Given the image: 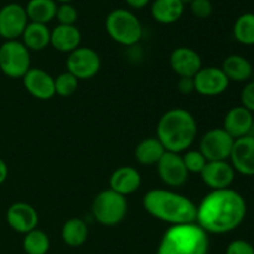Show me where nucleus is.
I'll use <instances>...</instances> for the list:
<instances>
[{"label":"nucleus","mask_w":254,"mask_h":254,"mask_svg":"<svg viewBox=\"0 0 254 254\" xmlns=\"http://www.w3.org/2000/svg\"><path fill=\"white\" fill-rule=\"evenodd\" d=\"M88 226L82 218L72 217L64 223L61 230V237L64 245L72 248L83 246L88 240Z\"/></svg>","instance_id":"nucleus-24"},{"label":"nucleus","mask_w":254,"mask_h":254,"mask_svg":"<svg viewBox=\"0 0 254 254\" xmlns=\"http://www.w3.org/2000/svg\"><path fill=\"white\" fill-rule=\"evenodd\" d=\"M160 180L170 188H180L189 180V175L180 154L165 151L156 164Z\"/></svg>","instance_id":"nucleus-12"},{"label":"nucleus","mask_w":254,"mask_h":254,"mask_svg":"<svg viewBox=\"0 0 254 254\" xmlns=\"http://www.w3.org/2000/svg\"><path fill=\"white\" fill-rule=\"evenodd\" d=\"M170 67L179 78L189 77L193 78L197 72L202 68V59L200 54L191 47L180 46L173 50L170 55Z\"/></svg>","instance_id":"nucleus-13"},{"label":"nucleus","mask_w":254,"mask_h":254,"mask_svg":"<svg viewBox=\"0 0 254 254\" xmlns=\"http://www.w3.org/2000/svg\"><path fill=\"white\" fill-rule=\"evenodd\" d=\"M104 26L108 36L122 46H134L143 37L140 20L133 11L123 7L109 11Z\"/></svg>","instance_id":"nucleus-5"},{"label":"nucleus","mask_w":254,"mask_h":254,"mask_svg":"<svg viewBox=\"0 0 254 254\" xmlns=\"http://www.w3.org/2000/svg\"><path fill=\"white\" fill-rule=\"evenodd\" d=\"M81 41L82 34L76 25L57 24L51 30L50 45L62 54H71L81 46Z\"/></svg>","instance_id":"nucleus-20"},{"label":"nucleus","mask_w":254,"mask_h":254,"mask_svg":"<svg viewBox=\"0 0 254 254\" xmlns=\"http://www.w3.org/2000/svg\"><path fill=\"white\" fill-rule=\"evenodd\" d=\"M195 92L203 97H217L225 93L231 82L221 67H202L193 77Z\"/></svg>","instance_id":"nucleus-11"},{"label":"nucleus","mask_w":254,"mask_h":254,"mask_svg":"<svg viewBox=\"0 0 254 254\" xmlns=\"http://www.w3.org/2000/svg\"><path fill=\"white\" fill-rule=\"evenodd\" d=\"M6 222L15 232L26 235L30 231L37 228L39 213L30 203L15 202L7 208Z\"/></svg>","instance_id":"nucleus-16"},{"label":"nucleus","mask_w":254,"mask_h":254,"mask_svg":"<svg viewBox=\"0 0 254 254\" xmlns=\"http://www.w3.org/2000/svg\"><path fill=\"white\" fill-rule=\"evenodd\" d=\"M235 139L223 128H215L203 134L198 150L207 161L228 160L231 156Z\"/></svg>","instance_id":"nucleus-9"},{"label":"nucleus","mask_w":254,"mask_h":254,"mask_svg":"<svg viewBox=\"0 0 254 254\" xmlns=\"http://www.w3.org/2000/svg\"><path fill=\"white\" fill-rule=\"evenodd\" d=\"M55 1H56L57 4H71L74 0H55Z\"/></svg>","instance_id":"nucleus-38"},{"label":"nucleus","mask_w":254,"mask_h":254,"mask_svg":"<svg viewBox=\"0 0 254 254\" xmlns=\"http://www.w3.org/2000/svg\"><path fill=\"white\" fill-rule=\"evenodd\" d=\"M200 175L203 184L211 190H223L231 188L235 181L236 171L228 160L207 161Z\"/></svg>","instance_id":"nucleus-14"},{"label":"nucleus","mask_w":254,"mask_h":254,"mask_svg":"<svg viewBox=\"0 0 254 254\" xmlns=\"http://www.w3.org/2000/svg\"><path fill=\"white\" fill-rule=\"evenodd\" d=\"M228 161L236 173L243 176H254V136L236 139Z\"/></svg>","instance_id":"nucleus-15"},{"label":"nucleus","mask_w":254,"mask_h":254,"mask_svg":"<svg viewBox=\"0 0 254 254\" xmlns=\"http://www.w3.org/2000/svg\"><path fill=\"white\" fill-rule=\"evenodd\" d=\"M55 79V94L60 97H67L73 96L78 89V79L71 74L69 72H64V73L59 74Z\"/></svg>","instance_id":"nucleus-29"},{"label":"nucleus","mask_w":254,"mask_h":254,"mask_svg":"<svg viewBox=\"0 0 254 254\" xmlns=\"http://www.w3.org/2000/svg\"><path fill=\"white\" fill-rule=\"evenodd\" d=\"M181 1H183L184 4H186V2H190V1H192V0H181Z\"/></svg>","instance_id":"nucleus-39"},{"label":"nucleus","mask_w":254,"mask_h":254,"mask_svg":"<svg viewBox=\"0 0 254 254\" xmlns=\"http://www.w3.org/2000/svg\"><path fill=\"white\" fill-rule=\"evenodd\" d=\"M27 24L29 19L22 5L10 2L0 9V37L5 41L21 37Z\"/></svg>","instance_id":"nucleus-10"},{"label":"nucleus","mask_w":254,"mask_h":254,"mask_svg":"<svg viewBox=\"0 0 254 254\" xmlns=\"http://www.w3.org/2000/svg\"><path fill=\"white\" fill-rule=\"evenodd\" d=\"M51 30L45 24L30 22L21 35V42L29 51H42L50 45Z\"/></svg>","instance_id":"nucleus-23"},{"label":"nucleus","mask_w":254,"mask_h":254,"mask_svg":"<svg viewBox=\"0 0 254 254\" xmlns=\"http://www.w3.org/2000/svg\"><path fill=\"white\" fill-rule=\"evenodd\" d=\"M165 151V148L156 136L145 138L136 145L135 158L141 165H156Z\"/></svg>","instance_id":"nucleus-26"},{"label":"nucleus","mask_w":254,"mask_h":254,"mask_svg":"<svg viewBox=\"0 0 254 254\" xmlns=\"http://www.w3.org/2000/svg\"><path fill=\"white\" fill-rule=\"evenodd\" d=\"M190 4V11L197 19H208L213 12V4L211 0H192Z\"/></svg>","instance_id":"nucleus-32"},{"label":"nucleus","mask_w":254,"mask_h":254,"mask_svg":"<svg viewBox=\"0 0 254 254\" xmlns=\"http://www.w3.org/2000/svg\"><path fill=\"white\" fill-rule=\"evenodd\" d=\"M21 79L27 93L39 101H49L56 96L54 77L44 69L30 68Z\"/></svg>","instance_id":"nucleus-17"},{"label":"nucleus","mask_w":254,"mask_h":254,"mask_svg":"<svg viewBox=\"0 0 254 254\" xmlns=\"http://www.w3.org/2000/svg\"><path fill=\"white\" fill-rule=\"evenodd\" d=\"M141 185V175L133 166H121L112 173L109 178V189L127 197Z\"/></svg>","instance_id":"nucleus-19"},{"label":"nucleus","mask_w":254,"mask_h":254,"mask_svg":"<svg viewBox=\"0 0 254 254\" xmlns=\"http://www.w3.org/2000/svg\"><path fill=\"white\" fill-rule=\"evenodd\" d=\"M92 216L102 226L112 227L121 223L128 212L127 198L108 189L99 192L92 202Z\"/></svg>","instance_id":"nucleus-6"},{"label":"nucleus","mask_w":254,"mask_h":254,"mask_svg":"<svg viewBox=\"0 0 254 254\" xmlns=\"http://www.w3.org/2000/svg\"><path fill=\"white\" fill-rule=\"evenodd\" d=\"M185 4L181 0H154L150 5L151 17L156 22L170 25L183 16Z\"/></svg>","instance_id":"nucleus-22"},{"label":"nucleus","mask_w":254,"mask_h":254,"mask_svg":"<svg viewBox=\"0 0 254 254\" xmlns=\"http://www.w3.org/2000/svg\"><path fill=\"white\" fill-rule=\"evenodd\" d=\"M247 216L245 197L233 189L211 190L197 206L196 223L208 235L237 230Z\"/></svg>","instance_id":"nucleus-1"},{"label":"nucleus","mask_w":254,"mask_h":254,"mask_svg":"<svg viewBox=\"0 0 254 254\" xmlns=\"http://www.w3.org/2000/svg\"><path fill=\"white\" fill-rule=\"evenodd\" d=\"M143 207L151 217L170 226L195 223L197 206L181 193L164 189L148 191L143 197Z\"/></svg>","instance_id":"nucleus-2"},{"label":"nucleus","mask_w":254,"mask_h":254,"mask_svg":"<svg viewBox=\"0 0 254 254\" xmlns=\"http://www.w3.org/2000/svg\"><path fill=\"white\" fill-rule=\"evenodd\" d=\"M101 66V57L96 50L86 46H79L68 54L66 61L67 72L73 74L78 81L93 78L98 74Z\"/></svg>","instance_id":"nucleus-8"},{"label":"nucleus","mask_w":254,"mask_h":254,"mask_svg":"<svg viewBox=\"0 0 254 254\" xmlns=\"http://www.w3.org/2000/svg\"><path fill=\"white\" fill-rule=\"evenodd\" d=\"M127 2L129 7L131 9H135V10H140L144 9L145 6H148L150 4L151 0H124Z\"/></svg>","instance_id":"nucleus-36"},{"label":"nucleus","mask_w":254,"mask_h":254,"mask_svg":"<svg viewBox=\"0 0 254 254\" xmlns=\"http://www.w3.org/2000/svg\"><path fill=\"white\" fill-rule=\"evenodd\" d=\"M197 136V122L184 108H171L160 117L156 126V138L166 151L183 153L189 150Z\"/></svg>","instance_id":"nucleus-3"},{"label":"nucleus","mask_w":254,"mask_h":254,"mask_svg":"<svg viewBox=\"0 0 254 254\" xmlns=\"http://www.w3.org/2000/svg\"><path fill=\"white\" fill-rule=\"evenodd\" d=\"M22 248L26 254H46L50 250V238L44 231L35 228L24 235Z\"/></svg>","instance_id":"nucleus-28"},{"label":"nucleus","mask_w":254,"mask_h":254,"mask_svg":"<svg viewBox=\"0 0 254 254\" xmlns=\"http://www.w3.org/2000/svg\"><path fill=\"white\" fill-rule=\"evenodd\" d=\"M253 126L254 118L252 112L243 106H236L226 113L222 128L236 140L251 135Z\"/></svg>","instance_id":"nucleus-18"},{"label":"nucleus","mask_w":254,"mask_h":254,"mask_svg":"<svg viewBox=\"0 0 254 254\" xmlns=\"http://www.w3.org/2000/svg\"><path fill=\"white\" fill-rule=\"evenodd\" d=\"M178 91L183 94H190L192 93V92H195V83H193V78H189V77L179 78Z\"/></svg>","instance_id":"nucleus-35"},{"label":"nucleus","mask_w":254,"mask_h":254,"mask_svg":"<svg viewBox=\"0 0 254 254\" xmlns=\"http://www.w3.org/2000/svg\"><path fill=\"white\" fill-rule=\"evenodd\" d=\"M55 19L60 25H76L78 20V10L72 4H60L57 5Z\"/></svg>","instance_id":"nucleus-31"},{"label":"nucleus","mask_w":254,"mask_h":254,"mask_svg":"<svg viewBox=\"0 0 254 254\" xmlns=\"http://www.w3.org/2000/svg\"><path fill=\"white\" fill-rule=\"evenodd\" d=\"M24 7L30 22L47 25L56 16L57 2L55 0H29Z\"/></svg>","instance_id":"nucleus-25"},{"label":"nucleus","mask_w":254,"mask_h":254,"mask_svg":"<svg viewBox=\"0 0 254 254\" xmlns=\"http://www.w3.org/2000/svg\"><path fill=\"white\" fill-rule=\"evenodd\" d=\"M7 176H9V168H7V164L0 158V185L6 181Z\"/></svg>","instance_id":"nucleus-37"},{"label":"nucleus","mask_w":254,"mask_h":254,"mask_svg":"<svg viewBox=\"0 0 254 254\" xmlns=\"http://www.w3.org/2000/svg\"><path fill=\"white\" fill-rule=\"evenodd\" d=\"M241 106L254 113V81H248L241 91Z\"/></svg>","instance_id":"nucleus-34"},{"label":"nucleus","mask_w":254,"mask_h":254,"mask_svg":"<svg viewBox=\"0 0 254 254\" xmlns=\"http://www.w3.org/2000/svg\"><path fill=\"white\" fill-rule=\"evenodd\" d=\"M233 36L236 41L245 46L254 45V12H245L233 24Z\"/></svg>","instance_id":"nucleus-27"},{"label":"nucleus","mask_w":254,"mask_h":254,"mask_svg":"<svg viewBox=\"0 0 254 254\" xmlns=\"http://www.w3.org/2000/svg\"><path fill=\"white\" fill-rule=\"evenodd\" d=\"M31 68V55L19 40H7L0 46V71L9 78H22Z\"/></svg>","instance_id":"nucleus-7"},{"label":"nucleus","mask_w":254,"mask_h":254,"mask_svg":"<svg viewBox=\"0 0 254 254\" xmlns=\"http://www.w3.org/2000/svg\"><path fill=\"white\" fill-rule=\"evenodd\" d=\"M225 254H254V247L246 240H235L227 246Z\"/></svg>","instance_id":"nucleus-33"},{"label":"nucleus","mask_w":254,"mask_h":254,"mask_svg":"<svg viewBox=\"0 0 254 254\" xmlns=\"http://www.w3.org/2000/svg\"><path fill=\"white\" fill-rule=\"evenodd\" d=\"M181 158H183V161L189 174H201V171L203 170V168L207 164V160L202 155V153L200 150H195V149L186 150L185 154L181 155Z\"/></svg>","instance_id":"nucleus-30"},{"label":"nucleus","mask_w":254,"mask_h":254,"mask_svg":"<svg viewBox=\"0 0 254 254\" xmlns=\"http://www.w3.org/2000/svg\"><path fill=\"white\" fill-rule=\"evenodd\" d=\"M221 69L230 82L247 83L253 74V66L247 57L238 54L228 55L222 62Z\"/></svg>","instance_id":"nucleus-21"},{"label":"nucleus","mask_w":254,"mask_h":254,"mask_svg":"<svg viewBox=\"0 0 254 254\" xmlns=\"http://www.w3.org/2000/svg\"><path fill=\"white\" fill-rule=\"evenodd\" d=\"M210 240L197 223L170 226L164 232L156 254H208Z\"/></svg>","instance_id":"nucleus-4"}]
</instances>
